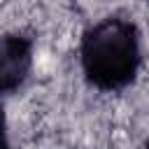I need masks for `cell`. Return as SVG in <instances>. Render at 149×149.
<instances>
[{"mask_svg": "<svg viewBox=\"0 0 149 149\" xmlns=\"http://www.w3.org/2000/svg\"><path fill=\"white\" fill-rule=\"evenodd\" d=\"M81 61L88 79L100 88L128 84L140 63L137 33L128 21L109 19L86 33Z\"/></svg>", "mask_w": 149, "mask_h": 149, "instance_id": "6da1fadb", "label": "cell"}, {"mask_svg": "<svg viewBox=\"0 0 149 149\" xmlns=\"http://www.w3.org/2000/svg\"><path fill=\"white\" fill-rule=\"evenodd\" d=\"M30 65L28 42L21 37H2L0 40V93L14 91Z\"/></svg>", "mask_w": 149, "mask_h": 149, "instance_id": "7a4b0ae2", "label": "cell"}, {"mask_svg": "<svg viewBox=\"0 0 149 149\" xmlns=\"http://www.w3.org/2000/svg\"><path fill=\"white\" fill-rule=\"evenodd\" d=\"M0 149H7V142H5V126H2V114H0Z\"/></svg>", "mask_w": 149, "mask_h": 149, "instance_id": "3957f363", "label": "cell"}]
</instances>
